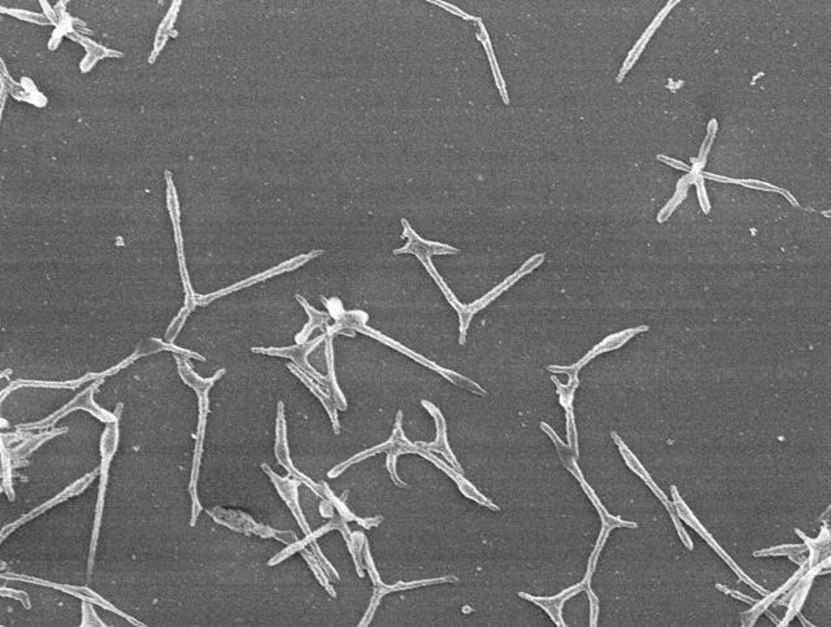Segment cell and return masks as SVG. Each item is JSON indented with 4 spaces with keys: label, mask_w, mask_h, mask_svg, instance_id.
<instances>
[{
    "label": "cell",
    "mask_w": 831,
    "mask_h": 627,
    "mask_svg": "<svg viewBox=\"0 0 831 627\" xmlns=\"http://www.w3.org/2000/svg\"><path fill=\"white\" fill-rule=\"evenodd\" d=\"M423 406H428V409H429V411L431 412V414L435 417V421H437V423H438V440H437L435 443L423 444V445H425V447H430V448H434V451L442 452V453L446 456L447 459L450 460V461L454 464V467H457V470H462L460 467L457 465V462H456V460H454V456L451 455V451L448 450V445H447L446 440V431H445V420H443L442 414H439V411L435 409V406H431V404L426 403V401H423Z\"/></svg>",
    "instance_id": "cell-13"
},
{
    "label": "cell",
    "mask_w": 831,
    "mask_h": 627,
    "mask_svg": "<svg viewBox=\"0 0 831 627\" xmlns=\"http://www.w3.org/2000/svg\"><path fill=\"white\" fill-rule=\"evenodd\" d=\"M12 459L9 456L7 450H3V467H1V489L6 492L8 499L11 501L15 500V491H13V483H12Z\"/></svg>",
    "instance_id": "cell-16"
},
{
    "label": "cell",
    "mask_w": 831,
    "mask_h": 627,
    "mask_svg": "<svg viewBox=\"0 0 831 627\" xmlns=\"http://www.w3.org/2000/svg\"><path fill=\"white\" fill-rule=\"evenodd\" d=\"M117 444H118V418L108 425V428H106L103 438H101V484H99L98 503H96L95 520H94L93 536H91V545H90V555H89V577H91L94 564H95V553H96V547H98L101 517H103V511H104L109 465H111L112 457L117 450Z\"/></svg>",
    "instance_id": "cell-2"
},
{
    "label": "cell",
    "mask_w": 831,
    "mask_h": 627,
    "mask_svg": "<svg viewBox=\"0 0 831 627\" xmlns=\"http://www.w3.org/2000/svg\"><path fill=\"white\" fill-rule=\"evenodd\" d=\"M657 159H659L660 161H662V162H665V164H668V165H670V167H673V168L679 169V170H685V172H687V173H691V172H693V168H691V167H688V165H686L685 162H682V161L674 160V159L668 157V156H664V155H659V156H657Z\"/></svg>",
    "instance_id": "cell-23"
},
{
    "label": "cell",
    "mask_w": 831,
    "mask_h": 627,
    "mask_svg": "<svg viewBox=\"0 0 831 627\" xmlns=\"http://www.w3.org/2000/svg\"><path fill=\"white\" fill-rule=\"evenodd\" d=\"M693 184H696L698 198H699V203H701V208H703V211H704V213H709V211H710V206H709L708 195H707L705 187H704V179H703L701 173H698V174H696V177H695V181H693Z\"/></svg>",
    "instance_id": "cell-22"
},
{
    "label": "cell",
    "mask_w": 831,
    "mask_h": 627,
    "mask_svg": "<svg viewBox=\"0 0 831 627\" xmlns=\"http://www.w3.org/2000/svg\"><path fill=\"white\" fill-rule=\"evenodd\" d=\"M3 579L7 581H21L28 582V583H33V584H38V586H45V587H51V589H59L62 592L70 594L73 597H79L81 600H90L93 601L94 604L99 605L101 608L107 609L109 612H113L123 617L126 621H129L133 625L143 627L145 625L142 622L133 618L130 616H128L126 613L121 612L120 609H117L115 605L111 604L107 600H104L101 595H98L96 592H94L93 589H87V587H77V586H70V584H60V583H55V582L45 581V579H39V578H34V577H29V575H23V574H1Z\"/></svg>",
    "instance_id": "cell-5"
},
{
    "label": "cell",
    "mask_w": 831,
    "mask_h": 627,
    "mask_svg": "<svg viewBox=\"0 0 831 627\" xmlns=\"http://www.w3.org/2000/svg\"><path fill=\"white\" fill-rule=\"evenodd\" d=\"M677 3H679L678 0H676V1H674V0H673V1H669V3L665 6V8L662 9V12L657 15V17L654 18V23L649 25V28H648V29L646 30V33L642 35V38L639 39L638 43H637L635 47L632 48V51H631L630 55H629L628 60L625 62V65H623V70H621V73H620V78H618V81H621V78H623V77L625 76L626 73H628V70H630L631 67L634 65V62H637V59H638L639 55L642 54V51L645 50L647 42H648L649 38L652 37V34H654V31H656V29L660 26V23H662V20H664L667 16L669 15V12L671 11V8L674 7Z\"/></svg>",
    "instance_id": "cell-11"
},
{
    "label": "cell",
    "mask_w": 831,
    "mask_h": 627,
    "mask_svg": "<svg viewBox=\"0 0 831 627\" xmlns=\"http://www.w3.org/2000/svg\"><path fill=\"white\" fill-rule=\"evenodd\" d=\"M320 342H321V338L316 339V340L311 342V343H308V345H296V347H293V348H281V350H277V348H269V350L255 348L254 352H259V353H267V355H277V356H284V357H291V359H293L294 361H295V362H296V364H298V365L301 367V369H304V370H306L307 373H309V374L313 375L317 381H320V382L323 383V377H321L320 374H317L315 370L311 367V365H309L308 362H307V360H306V355L312 351V350L315 348L316 345H318Z\"/></svg>",
    "instance_id": "cell-10"
},
{
    "label": "cell",
    "mask_w": 831,
    "mask_h": 627,
    "mask_svg": "<svg viewBox=\"0 0 831 627\" xmlns=\"http://www.w3.org/2000/svg\"><path fill=\"white\" fill-rule=\"evenodd\" d=\"M734 184H742L744 187H749V189H754V190L781 192L782 195H785L786 198L788 199V201L793 206H798V201L795 200V198H793L790 192H786L783 189H779L777 186H773V184H766V182H762V181H757V179H734Z\"/></svg>",
    "instance_id": "cell-17"
},
{
    "label": "cell",
    "mask_w": 831,
    "mask_h": 627,
    "mask_svg": "<svg viewBox=\"0 0 831 627\" xmlns=\"http://www.w3.org/2000/svg\"><path fill=\"white\" fill-rule=\"evenodd\" d=\"M323 494H325L326 497L329 499V501H331L333 504L337 506V509H338L339 513H340V517H342L343 520L346 521V522L347 521H356L357 523H360V525L364 526V528H373V526H377L378 523H379V521L382 520V518H379V517H378V518H372V520H362V518L356 517L355 514H352V513L350 512V509L347 508L346 505L343 504V501H342V500H339V499H337V497L334 496V494L331 492V489L328 487V484H326V483H323Z\"/></svg>",
    "instance_id": "cell-14"
},
{
    "label": "cell",
    "mask_w": 831,
    "mask_h": 627,
    "mask_svg": "<svg viewBox=\"0 0 831 627\" xmlns=\"http://www.w3.org/2000/svg\"><path fill=\"white\" fill-rule=\"evenodd\" d=\"M276 456H277L278 461L282 467H285L286 470L289 472V475L295 477V479L301 481V482L307 484L309 489L315 491L316 495L323 497V489L316 484L312 479H309L308 477L301 473L296 467H294L290 456H289V450H287V440H286V422L285 416H284V406L282 403L279 404V409H278V420H277V440H276Z\"/></svg>",
    "instance_id": "cell-9"
},
{
    "label": "cell",
    "mask_w": 831,
    "mask_h": 627,
    "mask_svg": "<svg viewBox=\"0 0 831 627\" xmlns=\"http://www.w3.org/2000/svg\"><path fill=\"white\" fill-rule=\"evenodd\" d=\"M0 594H1V597H12V599H15V600L21 601V604H23V606L26 608V609H30L31 608L30 597H29V595H28L25 591H21V589H8V587H6V586H3V587L0 589Z\"/></svg>",
    "instance_id": "cell-21"
},
{
    "label": "cell",
    "mask_w": 831,
    "mask_h": 627,
    "mask_svg": "<svg viewBox=\"0 0 831 627\" xmlns=\"http://www.w3.org/2000/svg\"><path fill=\"white\" fill-rule=\"evenodd\" d=\"M178 369L182 379L185 381L187 384H190L194 390L198 392L199 396V404H201V420H199V426H198V434H196V447H195V455H194L193 473H191V481H190V486H189V491L191 495V500H193V512H191V522L190 525L195 526L196 521L201 512V504L198 499V479H199V469H201V452H203V439H204V431H206V417H207L208 412V391L212 387V384L225 373V370L221 369L215 377L209 378V379H201L198 375L194 373L193 369L189 365V362L186 360H177Z\"/></svg>",
    "instance_id": "cell-1"
},
{
    "label": "cell",
    "mask_w": 831,
    "mask_h": 627,
    "mask_svg": "<svg viewBox=\"0 0 831 627\" xmlns=\"http://www.w3.org/2000/svg\"><path fill=\"white\" fill-rule=\"evenodd\" d=\"M93 605V601L90 600H82V626L106 627V623L98 617Z\"/></svg>",
    "instance_id": "cell-19"
},
{
    "label": "cell",
    "mask_w": 831,
    "mask_h": 627,
    "mask_svg": "<svg viewBox=\"0 0 831 627\" xmlns=\"http://www.w3.org/2000/svg\"><path fill=\"white\" fill-rule=\"evenodd\" d=\"M89 381L87 375L78 379V381H70V382H39V381H16L12 383L8 389L1 392V396L4 398L6 394L9 391L16 390L18 387H25V386H30V387H52V389H76L78 386H81L82 383Z\"/></svg>",
    "instance_id": "cell-15"
},
{
    "label": "cell",
    "mask_w": 831,
    "mask_h": 627,
    "mask_svg": "<svg viewBox=\"0 0 831 627\" xmlns=\"http://www.w3.org/2000/svg\"><path fill=\"white\" fill-rule=\"evenodd\" d=\"M717 131H718V123H717L716 120H710L708 126H707V134L716 137Z\"/></svg>",
    "instance_id": "cell-24"
},
{
    "label": "cell",
    "mask_w": 831,
    "mask_h": 627,
    "mask_svg": "<svg viewBox=\"0 0 831 627\" xmlns=\"http://www.w3.org/2000/svg\"><path fill=\"white\" fill-rule=\"evenodd\" d=\"M67 428L64 430H50V431H45L38 435L30 436L28 438L23 444L17 445L12 451H9V456L12 459V464L13 467H23V462H20V460H23L26 456H29L31 452L35 451L40 444L45 443L48 439L54 438V436L59 435L65 433Z\"/></svg>",
    "instance_id": "cell-12"
},
{
    "label": "cell",
    "mask_w": 831,
    "mask_h": 627,
    "mask_svg": "<svg viewBox=\"0 0 831 627\" xmlns=\"http://www.w3.org/2000/svg\"><path fill=\"white\" fill-rule=\"evenodd\" d=\"M99 384H101V381H99V382L94 383L93 386H90L87 390L84 391V392H81V394L78 395L77 398L73 399V400L70 401L69 404H67V406H62V409H60L59 412H56V414H52V416H50V417L46 418V420L39 421V422H35V423H29V425H23V426H18V428H23V430H35V428H51V426H54L55 423H56L57 421L60 420L62 417H64V416H67V414H70L72 411H77V409H85V411H89V412H90L91 414H94L96 418H99L101 421H104V422H108V423H112V422H115V421L117 420L118 417H120V414H121V404H120L118 408H117V412H116L115 414H108V412L103 411L101 408H99V406H96V404L94 403V392L96 391V389H98V386H99Z\"/></svg>",
    "instance_id": "cell-4"
},
{
    "label": "cell",
    "mask_w": 831,
    "mask_h": 627,
    "mask_svg": "<svg viewBox=\"0 0 831 627\" xmlns=\"http://www.w3.org/2000/svg\"><path fill=\"white\" fill-rule=\"evenodd\" d=\"M364 555H365L367 566H368V570H369L370 577H372L373 583H374V586H376V589H374V597H373V599H372V603H370L369 611L367 612V614H365V618H364V620L362 621V623H360L362 626H365V625H368V623H369L370 620H372V617H373V614H374V611H376V608H377L378 603H379V600H381V597H384V595H386V594H389V592H391V591H401V589H415V587H420V586H425V584H431V583H442V582L457 581V578H454V577H446V578H439V579L412 582V583H403V582H399L398 584H395V586H393V587H389V586L384 584L382 581L379 579L377 570H376V567H374V565H373V560H372V557H370L369 548H368V544L367 543H365V551H364Z\"/></svg>",
    "instance_id": "cell-7"
},
{
    "label": "cell",
    "mask_w": 831,
    "mask_h": 627,
    "mask_svg": "<svg viewBox=\"0 0 831 627\" xmlns=\"http://www.w3.org/2000/svg\"><path fill=\"white\" fill-rule=\"evenodd\" d=\"M208 514L217 522L234 531L245 533V534H255L262 538H274L284 543L293 544L298 542V538L291 531H278L274 528L264 526L262 523L255 522L248 514L240 511H228L223 508H215L208 511Z\"/></svg>",
    "instance_id": "cell-3"
},
{
    "label": "cell",
    "mask_w": 831,
    "mask_h": 627,
    "mask_svg": "<svg viewBox=\"0 0 831 627\" xmlns=\"http://www.w3.org/2000/svg\"><path fill=\"white\" fill-rule=\"evenodd\" d=\"M301 555H303L304 558L308 561L309 566H311V569L313 570L316 578L320 581V583L323 584L325 589H328V591L330 592L331 597H335V591H334L330 584H329V577H328V575L325 574V572H323V565L318 562V560H317L316 557H313V556H312V553H309V552L307 551L306 548H301Z\"/></svg>",
    "instance_id": "cell-18"
},
{
    "label": "cell",
    "mask_w": 831,
    "mask_h": 627,
    "mask_svg": "<svg viewBox=\"0 0 831 627\" xmlns=\"http://www.w3.org/2000/svg\"><path fill=\"white\" fill-rule=\"evenodd\" d=\"M96 475H98V472H93V473H90V475H85L84 478H81V479H78V481H76V482L73 483V484H70L68 489H64V491L60 492L59 495H56L54 499H51V500H48V501H46V503H43V504L39 505L38 508L33 509L31 512L28 513V514H25V516H23L21 518H18V520L15 521V522H11L9 525L4 526L3 530H1V536H0L1 540H4V539H6V538H7V536H9L11 533H13L16 528H20L21 525H23V523H26V522H30L31 520L37 518V517H39L40 514H43V513L47 512L48 509L54 508V506H56V505H59L60 503H62V501L68 500V499H70V497L77 496V495H79V494H81L84 489H87V486H89L90 483L93 482L94 479H95V477H96Z\"/></svg>",
    "instance_id": "cell-6"
},
{
    "label": "cell",
    "mask_w": 831,
    "mask_h": 627,
    "mask_svg": "<svg viewBox=\"0 0 831 627\" xmlns=\"http://www.w3.org/2000/svg\"><path fill=\"white\" fill-rule=\"evenodd\" d=\"M686 195H687V187L678 186L677 192L673 196V199L670 200L669 203L667 204V207L664 208L659 214V222L667 221L669 218L670 214L673 213V211L682 203V200L685 199Z\"/></svg>",
    "instance_id": "cell-20"
},
{
    "label": "cell",
    "mask_w": 831,
    "mask_h": 627,
    "mask_svg": "<svg viewBox=\"0 0 831 627\" xmlns=\"http://www.w3.org/2000/svg\"><path fill=\"white\" fill-rule=\"evenodd\" d=\"M262 470L269 475L270 481L276 486L278 489V494L281 497L285 500L286 504L290 508V511L293 512L296 521L299 522L303 533L306 536L311 534V528H309L308 522L306 520L303 511H301V505H299V494H298V487L301 484V481L298 479H290V478H282L279 475H276L273 470H270L268 465H262Z\"/></svg>",
    "instance_id": "cell-8"
}]
</instances>
